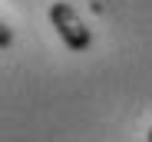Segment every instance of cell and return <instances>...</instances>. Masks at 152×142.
I'll use <instances>...</instances> for the list:
<instances>
[{"instance_id":"1","label":"cell","mask_w":152,"mask_h":142,"mask_svg":"<svg viewBox=\"0 0 152 142\" xmlns=\"http://www.w3.org/2000/svg\"><path fill=\"white\" fill-rule=\"evenodd\" d=\"M50 20H53V27H56V33L63 36V43L69 46V50H86L89 46V27L83 23V17L76 13L69 4H63V0H56L53 7H50Z\"/></svg>"},{"instance_id":"3","label":"cell","mask_w":152,"mask_h":142,"mask_svg":"<svg viewBox=\"0 0 152 142\" xmlns=\"http://www.w3.org/2000/svg\"><path fill=\"white\" fill-rule=\"evenodd\" d=\"M149 142H152V132H149Z\"/></svg>"},{"instance_id":"2","label":"cell","mask_w":152,"mask_h":142,"mask_svg":"<svg viewBox=\"0 0 152 142\" xmlns=\"http://www.w3.org/2000/svg\"><path fill=\"white\" fill-rule=\"evenodd\" d=\"M10 40H13V33H10V27L4 20H0V50H4V46H10Z\"/></svg>"}]
</instances>
